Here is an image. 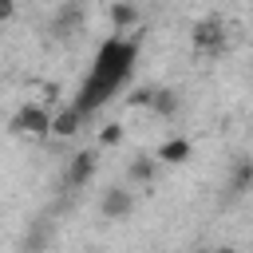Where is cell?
Wrapping results in <instances>:
<instances>
[{"instance_id":"6da1fadb","label":"cell","mask_w":253,"mask_h":253,"mask_svg":"<svg viewBox=\"0 0 253 253\" xmlns=\"http://www.w3.org/2000/svg\"><path fill=\"white\" fill-rule=\"evenodd\" d=\"M134 59H138V43L130 36H111L99 43L95 51V63L87 71V79L79 83V95H75V107L83 115H95L134 71Z\"/></svg>"},{"instance_id":"7a4b0ae2","label":"cell","mask_w":253,"mask_h":253,"mask_svg":"<svg viewBox=\"0 0 253 253\" xmlns=\"http://www.w3.org/2000/svg\"><path fill=\"white\" fill-rule=\"evenodd\" d=\"M83 20H87L83 0H63V4L55 8V16H51V36H55V40H75V36L83 32Z\"/></svg>"},{"instance_id":"3957f363","label":"cell","mask_w":253,"mask_h":253,"mask_svg":"<svg viewBox=\"0 0 253 253\" xmlns=\"http://www.w3.org/2000/svg\"><path fill=\"white\" fill-rule=\"evenodd\" d=\"M51 119H55V115H47L43 107L28 103V107H20V111L12 115V130H16V134H32V138H40V134H51Z\"/></svg>"},{"instance_id":"277c9868","label":"cell","mask_w":253,"mask_h":253,"mask_svg":"<svg viewBox=\"0 0 253 253\" xmlns=\"http://www.w3.org/2000/svg\"><path fill=\"white\" fill-rule=\"evenodd\" d=\"M249 190H253V158H249V154H237L233 166H229V178H225V198L237 202V198H245Z\"/></svg>"},{"instance_id":"5b68a950","label":"cell","mask_w":253,"mask_h":253,"mask_svg":"<svg viewBox=\"0 0 253 253\" xmlns=\"http://www.w3.org/2000/svg\"><path fill=\"white\" fill-rule=\"evenodd\" d=\"M130 210H134V194H130L126 186H107V190H103L99 213H103L107 221H119V217H126Z\"/></svg>"},{"instance_id":"8992f818","label":"cell","mask_w":253,"mask_h":253,"mask_svg":"<svg viewBox=\"0 0 253 253\" xmlns=\"http://www.w3.org/2000/svg\"><path fill=\"white\" fill-rule=\"evenodd\" d=\"M190 43H194L198 51H221V47H225V28H221V20H198L194 32H190Z\"/></svg>"},{"instance_id":"52a82bcc","label":"cell","mask_w":253,"mask_h":253,"mask_svg":"<svg viewBox=\"0 0 253 253\" xmlns=\"http://www.w3.org/2000/svg\"><path fill=\"white\" fill-rule=\"evenodd\" d=\"M91 178H95V150H79V154H71L67 174H63V186H67V190H79V186H87Z\"/></svg>"},{"instance_id":"ba28073f","label":"cell","mask_w":253,"mask_h":253,"mask_svg":"<svg viewBox=\"0 0 253 253\" xmlns=\"http://www.w3.org/2000/svg\"><path fill=\"white\" fill-rule=\"evenodd\" d=\"M107 16H111V28H115V36H126V32L138 24V8H134L130 0H111Z\"/></svg>"},{"instance_id":"9c48e42d","label":"cell","mask_w":253,"mask_h":253,"mask_svg":"<svg viewBox=\"0 0 253 253\" xmlns=\"http://www.w3.org/2000/svg\"><path fill=\"white\" fill-rule=\"evenodd\" d=\"M154 158H158L162 166H182V162L194 158V146H190V138H166V142L158 146Z\"/></svg>"},{"instance_id":"30bf717a","label":"cell","mask_w":253,"mask_h":253,"mask_svg":"<svg viewBox=\"0 0 253 253\" xmlns=\"http://www.w3.org/2000/svg\"><path fill=\"white\" fill-rule=\"evenodd\" d=\"M158 158L154 154H134L130 162H126V182H134V186H146V182H154V174H158Z\"/></svg>"},{"instance_id":"8fae6325","label":"cell","mask_w":253,"mask_h":253,"mask_svg":"<svg viewBox=\"0 0 253 253\" xmlns=\"http://www.w3.org/2000/svg\"><path fill=\"white\" fill-rule=\"evenodd\" d=\"M47 241H51V221L47 217H36L32 225H28V233H24V253H43L47 249Z\"/></svg>"},{"instance_id":"7c38bea8","label":"cell","mask_w":253,"mask_h":253,"mask_svg":"<svg viewBox=\"0 0 253 253\" xmlns=\"http://www.w3.org/2000/svg\"><path fill=\"white\" fill-rule=\"evenodd\" d=\"M87 115L71 103V107H63L55 119H51V134H59V138H71V134H79V123H83Z\"/></svg>"},{"instance_id":"4fadbf2b","label":"cell","mask_w":253,"mask_h":253,"mask_svg":"<svg viewBox=\"0 0 253 253\" xmlns=\"http://www.w3.org/2000/svg\"><path fill=\"white\" fill-rule=\"evenodd\" d=\"M178 107H182L178 91H170V87H158V91H150V111H154V115L170 119V115H178Z\"/></svg>"},{"instance_id":"5bb4252c","label":"cell","mask_w":253,"mask_h":253,"mask_svg":"<svg viewBox=\"0 0 253 253\" xmlns=\"http://www.w3.org/2000/svg\"><path fill=\"white\" fill-rule=\"evenodd\" d=\"M99 142H103V146H119V142H123V126H119V123H107L103 134H99Z\"/></svg>"},{"instance_id":"9a60e30c","label":"cell","mask_w":253,"mask_h":253,"mask_svg":"<svg viewBox=\"0 0 253 253\" xmlns=\"http://www.w3.org/2000/svg\"><path fill=\"white\" fill-rule=\"evenodd\" d=\"M12 16H16V0H0V20L8 24Z\"/></svg>"},{"instance_id":"2e32d148","label":"cell","mask_w":253,"mask_h":253,"mask_svg":"<svg viewBox=\"0 0 253 253\" xmlns=\"http://www.w3.org/2000/svg\"><path fill=\"white\" fill-rule=\"evenodd\" d=\"M206 253H237V249H229V245H217V249H206Z\"/></svg>"}]
</instances>
